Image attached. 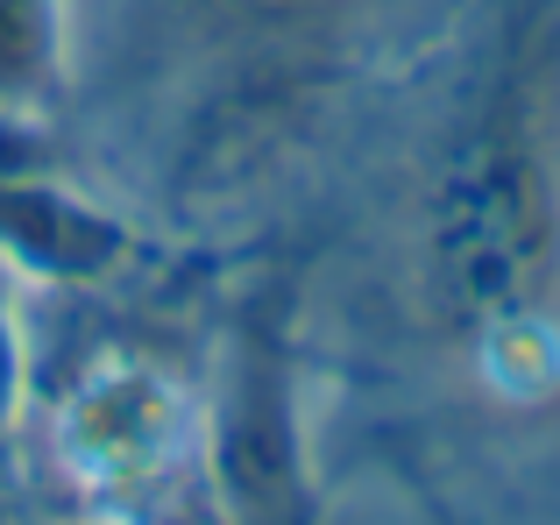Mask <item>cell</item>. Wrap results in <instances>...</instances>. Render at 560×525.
<instances>
[{
	"label": "cell",
	"mask_w": 560,
	"mask_h": 525,
	"mask_svg": "<svg viewBox=\"0 0 560 525\" xmlns=\"http://www.w3.org/2000/svg\"><path fill=\"white\" fill-rule=\"evenodd\" d=\"M397 262L447 362L518 398L560 376V0H462Z\"/></svg>",
	"instance_id": "obj_1"
},
{
	"label": "cell",
	"mask_w": 560,
	"mask_h": 525,
	"mask_svg": "<svg viewBox=\"0 0 560 525\" xmlns=\"http://www.w3.org/2000/svg\"><path fill=\"white\" fill-rule=\"evenodd\" d=\"M136 36L178 57L199 85L191 178L213 128L228 150H256L262 128H284L319 85H334L376 36L390 0H121Z\"/></svg>",
	"instance_id": "obj_2"
},
{
	"label": "cell",
	"mask_w": 560,
	"mask_h": 525,
	"mask_svg": "<svg viewBox=\"0 0 560 525\" xmlns=\"http://www.w3.org/2000/svg\"><path fill=\"white\" fill-rule=\"evenodd\" d=\"M57 85V0H0V107Z\"/></svg>",
	"instance_id": "obj_3"
}]
</instances>
